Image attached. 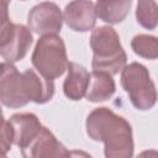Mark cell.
<instances>
[{
	"label": "cell",
	"instance_id": "obj_9",
	"mask_svg": "<svg viewBox=\"0 0 158 158\" xmlns=\"http://www.w3.org/2000/svg\"><path fill=\"white\" fill-rule=\"evenodd\" d=\"M7 121L12 132V144L20 149L25 148L42 128L41 121L32 112L14 114Z\"/></svg>",
	"mask_w": 158,
	"mask_h": 158
},
{
	"label": "cell",
	"instance_id": "obj_3",
	"mask_svg": "<svg viewBox=\"0 0 158 158\" xmlns=\"http://www.w3.org/2000/svg\"><path fill=\"white\" fill-rule=\"evenodd\" d=\"M31 62L35 69L49 80H54L63 75L69 60L62 37L58 35L41 36L35 46Z\"/></svg>",
	"mask_w": 158,
	"mask_h": 158
},
{
	"label": "cell",
	"instance_id": "obj_8",
	"mask_svg": "<svg viewBox=\"0 0 158 158\" xmlns=\"http://www.w3.org/2000/svg\"><path fill=\"white\" fill-rule=\"evenodd\" d=\"M65 25L75 32H88L95 27L96 14L90 0H72L62 12Z\"/></svg>",
	"mask_w": 158,
	"mask_h": 158
},
{
	"label": "cell",
	"instance_id": "obj_13",
	"mask_svg": "<svg viewBox=\"0 0 158 158\" xmlns=\"http://www.w3.org/2000/svg\"><path fill=\"white\" fill-rule=\"evenodd\" d=\"M116 91V84L111 74L101 70H93L89 77L85 98L90 102L109 100Z\"/></svg>",
	"mask_w": 158,
	"mask_h": 158
},
{
	"label": "cell",
	"instance_id": "obj_20",
	"mask_svg": "<svg viewBox=\"0 0 158 158\" xmlns=\"http://www.w3.org/2000/svg\"><path fill=\"white\" fill-rule=\"evenodd\" d=\"M21 1H26V0H21Z\"/></svg>",
	"mask_w": 158,
	"mask_h": 158
},
{
	"label": "cell",
	"instance_id": "obj_18",
	"mask_svg": "<svg viewBox=\"0 0 158 158\" xmlns=\"http://www.w3.org/2000/svg\"><path fill=\"white\" fill-rule=\"evenodd\" d=\"M5 122H6V120L4 118V112H2V109L0 106V127H2L5 125Z\"/></svg>",
	"mask_w": 158,
	"mask_h": 158
},
{
	"label": "cell",
	"instance_id": "obj_5",
	"mask_svg": "<svg viewBox=\"0 0 158 158\" xmlns=\"http://www.w3.org/2000/svg\"><path fill=\"white\" fill-rule=\"evenodd\" d=\"M0 102L10 109L23 107L30 102L25 93L22 73L10 62L0 63Z\"/></svg>",
	"mask_w": 158,
	"mask_h": 158
},
{
	"label": "cell",
	"instance_id": "obj_6",
	"mask_svg": "<svg viewBox=\"0 0 158 158\" xmlns=\"http://www.w3.org/2000/svg\"><path fill=\"white\" fill-rule=\"evenodd\" d=\"M63 26L59 6L52 1L35 5L27 14V27L37 35H58Z\"/></svg>",
	"mask_w": 158,
	"mask_h": 158
},
{
	"label": "cell",
	"instance_id": "obj_12",
	"mask_svg": "<svg viewBox=\"0 0 158 158\" xmlns=\"http://www.w3.org/2000/svg\"><path fill=\"white\" fill-rule=\"evenodd\" d=\"M90 73L81 64L69 62L67 67V77L63 83L64 95L73 101L81 100L85 96Z\"/></svg>",
	"mask_w": 158,
	"mask_h": 158
},
{
	"label": "cell",
	"instance_id": "obj_16",
	"mask_svg": "<svg viewBox=\"0 0 158 158\" xmlns=\"http://www.w3.org/2000/svg\"><path fill=\"white\" fill-rule=\"evenodd\" d=\"M136 20L146 30H154L158 23L156 0H137Z\"/></svg>",
	"mask_w": 158,
	"mask_h": 158
},
{
	"label": "cell",
	"instance_id": "obj_17",
	"mask_svg": "<svg viewBox=\"0 0 158 158\" xmlns=\"http://www.w3.org/2000/svg\"><path fill=\"white\" fill-rule=\"evenodd\" d=\"M9 4L6 0H0V47L7 42L15 27L9 16Z\"/></svg>",
	"mask_w": 158,
	"mask_h": 158
},
{
	"label": "cell",
	"instance_id": "obj_14",
	"mask_svg": "<svg viewBox=\"0 0 158 158\" xmlns=\"http://www.w3.org/2000/svg\"><path fill=\"white\" fill-rule=\"evenodd\" d=\"M132 6V0H96L94 4L96 17L109 25L125 21Z\"/></svg>",
	"mask_w": 158,
	"mask_h": 158
},
{
	"label": "cell",
	"instance_id": "obj_1",
	"mask_svg": "<svg viewBox=\"0 0 158 158\" xmlns=\"http://www.w3.org/2000/svg\"><path fill=\"white\" fill-rule=\"evenodd\" d=\"M85 130L89 138L104 143L105 157L130 158L133 156L132 127L125 117L111 109L105 106L94 109L85 120Z\"/></svg>",
	"mask_w": 158,
	"mask_h": 158
},
{
	"label": "cell",
	"instance_id": "obj_4",
	"mask_svg": "<svg viewBox=\"0 0 158 158\" xmlns=\"http://www.w3.org/2000/svg\"><path fill=\"white\" fill-rule=\"evenodd\" d=\"M121 86L137 110H151L157 102L156 84L148 69L141 63L132 62L121 69Z\"/></svg>",
	"mask_w": 158,
	"mask_h": 158
},
{
	"label": "cell",
	"instance_id": "obj_15",
	"mask_svg": "<svg viewBox=\"0 0 158 158\" xmlns=\"http://www.w3.org/2000/svg\"><path fill=\"white\" fill-rule=\"evenodd\" d=\"M131 48L137 56L146 59L154 60L158 57V41L152 35H136L131 41Z\"/></svg>",
	"mask_w": 158,
	"mask_h": 158
},
{
	"label": "cell",
	"instance_id": "obj_11",
	"mask_svg": "<svg viewBox=\"0 0 158 158\" xmlns=\"http://www.w3.org/2000/svg\"><path fill=\"white\" fill-rule=\"evenodd\" d=\"M23 88L28 101L35 104H46L54 95V83L42 77L35 69H26L22 73Z\"/></svg>",
	"mask_w": 158,
	"mask_h": 158
},
{
	"label": "cell",
	"instance_id": "obj_10",
	"mask_svg": "<svg viewBox=\"0 0 158 158\" xmlns=\"http://www.w3.org/2000/svg\"><path fill=\"white\" fill-rule=\"evenodd\" d=\"M33 42L32 31L25 25H15L7 42L0 47V56L10 63L23 59Z\"/></svg>",
	"mask_w": 158,
	"mask_h": 158
},
{
	"label": "cell",
	"instance_id": "obj_2",
	"mask_svg": "<svg viewBox=\"0 0 158 158\" xmlns=\"http://www.w3.org/2000/svg\"><path fill=\"white\" fill-rule=\"evenodd\" d=\"M90 47L93 49V70L115 75L126 65V52L118 33L111 26H99L91 30Z\"/></svg>",
	"mask_w": 158,
	"mask_h": 158
},
{
	"label": "cell",
	"instance_id": "obj_7",
	"mask_svg": "<svg viewBox=\"0 0 158 158\" xmlns=\"http://www.w3.org/2000/svg\"><path fill=\"white\" fill-rule=\"evenodd\" d=\"M21 154L25 158H49L69 157L70 152L47 127L42 126L37 136L25 148L21 149Z\"/></svg>",
	"mask_w": 158,
	"mask_h": 158
},
{
	"label": "cell",
	"instance_id": "obj_19",
	"mask_svg": "<svg viewBox=\"0 0 158 158\" xmlns=\"http://www.w3.org/2000/svg\"><path fill=\"white\" fill-rule=\"evenodd\" d=\"M6 1H7V2H10V1H11V0H6Z\"/></svg>",
	"mask_w": 158,
	"mask_h": 158
}]
</instances>
